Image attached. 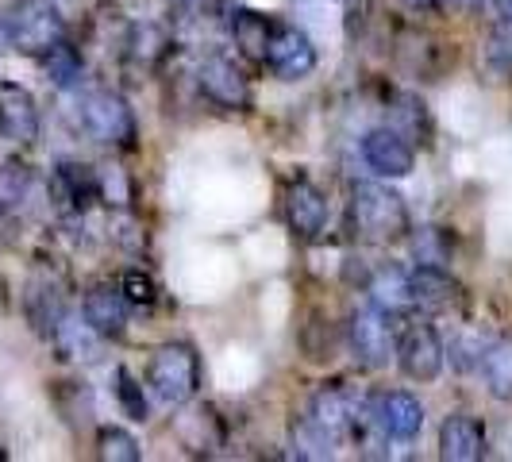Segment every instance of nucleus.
Wrapping results in <instances>:
<instances>
[{"instance_id":"nucleus-15","label":"nucleus","mask_w":512,"mask_h":462,"mask_svg":"<svg viewBox=\"0 0 512 462\" xmlns=\"http://www.w3.org/2000/svg\"><path fill=\"white\" fill-rule=\"evenodd\" d=\"M51 193L54 201L70 212H85L93 201H101V181L97 170L85 162H58L51 174Z\"/></svg>"},{"instance_id":"nucleus-33","label":"nucleus","mask_w":512,"mask_h":462,"mask_svg":"<svg viewBox=\"0 0 512 462\" xmlns=\"http://www.w3.org/2000/svg\"><path fill=\"white\" fill-rule=\"evenodd\" d=\"M409 12H428V8H436L439 0H401Z\"/></svg>"},{"instance_id":"nucleus-32","label":"nucleus","mask_w":512,"mask_h":462,"mask_svg":"<svg viewBox=\"0 0 512 462\" xmlns=\"http://www.w3.org/2000/svg\"><path fill=\"white\" fill-rule=\"evenodd\" d=\"M451 255V243H447V235L439 228H424L416 235V258H420V266H443Z\"/></svg>"},{"instance_id":"nucleus-1","label":"nucleus","mask_w":512,"mask_h":462,"mask_svg":"<svg viewBox=\"0 0 512 462\" xmlns=\"http://www.w3.org/2000/svg\"><path fill=\"white\" fill-rule=\"evenodd\" d=\"M351 220H355V231L366 243H397L412 228L405 197L393 193L389 185H374V181L355 185V193H351Z\"/></svg>"},{"instance_id":"nucleus-35","label":"nucleus","mask_w":512,"mask_h":462,"mask_svg":"<svg viewBox=\"0 0 512 462\" xmlns=\"http://www.w3.org/2000/svg\"><path fill=\"white\" fill-rule=\"evenodd\" d=\"M493 4H497V12H501L505 20H512V0H493Z\"/></svg>"},{"instance_id":"nucleus-26","label":"nucleus","mask_w":512,"mask_h":462,"mask_svg":"<svg viewBox=\"0 0 512 462\" xmlns=\"http://www.w3.org/2000/svg\"><path fill=\"white\" fill-rule=\"evenodd\" d=\"M393 131H401L409 143H428V135H432V120H428V112H424V101H416V97H397L393 104Z\"/></svg>"},{"instance_id":"nucleus-28","label":"nucleus","mask_w":512,"mask_h":462,"mask_svg":"<svg viewBox=\"0 0 512 462\" xmlns=\"http://www.w3.org/2000/svg\"><path fill=\"white\" fill-rule=\"evenodd\" d=\"M97 181H101L104 205L131 208V201H135V181H131L120 166H104V170H97Z\"/></svg>"},{"instance_id":"nucleus-31","label":"nucleus","mask_w":512,"mask_h":462,"mask_svg":"<svg viewBox=\"0 0 512 462\" xmlns=\"http://www.w3.org/2000/svg\"><path fill=\"white\" fill-rule=\"evenodd\" d=\"M116 397H120V405H124V412H128L131 420H147V397H143V385L135 382L124 366L116 370Z\"/></svg>"},{"instance_id":"nucleus-23","label":"nucleus","mask_w":512,"mask_h":462,"mask_svg":"<svg viewBox=\"0 0 512 462\" xmlns=\"http://www.w3.org/2000/svg\"><path fill=\"white\" fill-rule=\"evenodd\" d=\"M39 66H43V74L51 77L58 89H74L81 74H85V58L77 54L74 43H54L47 54H39Z\"/></svg>"},{"instance_id":"nucleus-4","label":"nucleus","mask_w":512,"mask_h":462,"mask_svg":"<svg viewBox=\"0 0 512 462\" xmlns=\"http://www.w3.org/2000/svg\"><path fill=\"white\" fill-rule=\"evenodd\" d=\"M147 385L162 405H185L201 389V359L193 343H162L147 366Z\"/></svg>"},{"instance_id":"nucleus-29","label":"nucleus","mask_w":512,"mask_h":462,"mask_svg":"<svg viewBox=\"0 0 512 462\" xmlns=\"http://www.w3.org/2000/svg\"><path fill=\"white\" fill-rule=\"evenodd\" d=\"M486 62L493 66V70H497V74L512 77V20H501V24L489 31Z\"/></svg>"},{"instance_id":"nucleus-30","label":"nucleus","mask_w":512,"mask_h":462,"mask_svg":"<svg viewBox=\"0 0 512 462\" xmlns=\"http://www.w3.org/2000/svg\"><path fill=\"white\" fill-rule=\"evenodd\" d=\"M120 293L128 297V305L151 308L154 301H158V282H154L147 270H124V278H120Z\"/></svg>"},{"instance_id":"nucleus-27","label":"nucleus","mask_w":512,"mask_h":462,"mask_svg":"<svg viewBox=\"0 0 512 462\" xmlns=\"http://www.w3.org/2000/svg\"><path fill=\"white\" fill-rule=\"evenodd\" d=\"M97 455L104 462H139L143 451H139L135 436L124 432V428H101L97 432Z\"/></svg>"},{"instance_id":"nucleus-21","label":"nucleus","mask_w":512,"mask_h":462,"mask_svg":"<svg viewBox=\"0 0 512 462\" xmlns=\"http://www.w3.org/2000/svg\"><path fill=\"white\" fill-rule=\"evenodd\" d=\"M270 31H274V24H270L262 12H251V8H239V12H235V20H231L235 47L243 51V58H251V62H262V58H266Z\"/></svg>"},{"instance_id":"nucleus-7","label":"nucleus","mask_w":512,"mask_h":462,"mask_svg":"<svg viewBox=\"0 0 512 462\" xmlns=\"http://www.w3.org/2000/svg\"><path fill=\"white\" fill-rule=\"evenodd\" d=\"M262 62L274 70V77H282V81H301V77H308L316 70V47H312V39H308L301 27L274 24Z\"/></svg>"},{"instance_id":"nucleus-10","label":"nucleus","mask_w":512,"mask_h":462,"mask_svg":"<svg viewBox=\"0 0 512 462\" xmlns=\"http://www.w3.org/2000/svg\"><path fill=\"white\" fill-rule=\"evenodd\" d=\"M362 158L378 178H409L416 166L412 143L393 128H374L362 139Z\"/></svg>"},{"instance_id":"nucleus-13","label":"nucleus","mask_w":512,"mask_h":462,"mask_svg":"<svg viewBox=\"0 0 512 462\" xmlns=\"http://www.w3.org/2000/svg\"><path fill=\"white\" fill-rule=\"evenodd\" d=\"M285 220L301 239H316L328 224V197L312 181H293L285 189Z\"/></svg>"},{"instance_id":"nucleus-24","label":"nucleus","mask_w":512,"mask_h":462,"mask_svg":"<svg viewBox=\"0 0 512 462\" xmlns=\"http://www.w3.org/2000/svg\"><path fill=\"white\" fill-rule=\"evenodd\" d=\"M31 185H35V174H31L27 162H20V158H0V208L4 212H16V208L24 205Z\"/></svg>"},{"instance_id":"nucleus-8","label":"nucleus","mask_w":512,"mask_h":462,"mask_svg":"<svg viewBox=\"0 0 512 462\" xmlns=\"http://www.w3.org/2000/svg\"><path fill=\"white\" fill-rule=\"evenodd\" d=\"M443 359H447V351L432 324H412L397 343V362L412 382H436L443 374Z\"/></svg>"},{"instance_id":"nucleus-17","label":"nucleus","mask_w":512,"mask_h":462,"mask_svg":"<svg viewBox=\"0 0 512 462\" xmlns=\"http://www.w3.org/2000/svg\"><path fill=\"white\" fill-rule=\"evenodd\" d=\"M0 131L16 143H35L39 139V108L24 85H0Z\"/></svg>"},{"instance_id":"nucleus-14","label":"nucleus","mask_w":512,"mask_h":462,"mask_svg":"<svg viewBox=\"0 0 512 462\" xmlns=\"http://www.w3.org/2000/svg\"><path fill=\"white\" fill-rule=\"evenodd\" d=\"M128 297L120 293V285L112 282H101L93 285L89 293H85V301H81V316L104 335V339H120L124 328H128Z\"/></svg>"},{"instance_id":"nucleus-12","label":"nucleus","mask_w":512,"mask_h":462,"mask_svg":"<svg viewBox=\"0 0 512 462\" xmlns=\"http://www.w3.org/2000/svg\"><path fill=\"white\" fill-rule=\"evenodd\" d=\"M366 409V401L355 397V389L343 382L335 385H324L316 397H312V420L324 428V432H332L335 439L343 436V432H351V424L359 420V412Z\"/></svg>"},{"instance_id":"nucleus-19","label":"nucleus","mask_w":512,"mask_h":462,"mask_svg":"<svg viewBox=\"0 0 512 462\" xmlns=\"http://www.w3.org/2000/svg\"><path fill=\"white\" fill-rule=\"evenodd\" d=\"M174 47V39H170V31L162 24H154V20H143V24H135L128 31V62L135 70H143V74H151L158 70L162 62H166V54Z\"/></svg>"},{"instance_id":"nucleus-16","label":"nucleus","mask_w":512,"mask_h":462,"mask_svg":"<svg viewBox=\"0 0 512 462\" xmlns=\"http://www.w3.org/2000/svg\"><path fill=\"white\" fill-rule=\"evenodd\" d=\"M51 343L58 351V359L66 362H97L101 359V343L104 335L85 320V316H74V312H62L58 324L51 328Z\"/></svg>"},{"instance_id":"nucleus-5","label":"nucleus","mask_w":512,"mask_h":462,"mask_svg":"<svg viewBox=\"0 0 512 462\" xmlns=\"http://www.w3.org/2000/svg\"><path fill=\"white\" fill-rule=\"evenodd\" d=\"M197 89H201V97L208 104H216L224 112H247L251 101H255L247 74L224 54H208L205 62L197 66Z\"/></svg>"},{"instance_id":"nucleus-9","label":"nucleus","mask_w":512,"mask_h":462,"mask_svg":"<svg viewBox=\"0 0 512 462\" xmlns=\"http://www.w3.org/2000/svg\"><path fill=\"white\" fill-rule=\"evenodd\" d=\"M366 409L374 416V424L382 428L389 439H401V443H409V439L420 436V428H424V405L405 393V389H385V393H374L370 401H366Z\"/></svg>"},{"instance_id":"nucleus-34","label":"nucleus","mask_w":512,"mask_h":462,"mask_svg":"<svg viewBox=\"0 0 512 462\" xmlns=\"http://www.w3.org/2000/svg\"><path fill=\"white\" fill-rule=\"evenodd\" d=\"M447 4H455V8H462V12H474L482 0H447Z\"/></svg>"},{"instance_id":"nucleus-6","label":"nucleus","mask_w":512,"mask_h":462,"mask_svg":"<svg viewBox=\"0 0 512 462\" xmlns=\"http://www.w3.org/2000/svg\"><path fill=\"white\" fill-rule=\"evenodd\" d=\"M347 339H351L355 362L366 370H382L397 355V339H393V328H389L382 308H355L351 324H347Z\"/></svg>"},{"instance_id":"nucleus-3","label":"nucleus","mask_w":512,"mask_h":462,"mask_svg":"<svg viewBox=\"0 0 512 462\" xmlns=\"http://www.w3.org/2000/svg\"><path fill=\"white\" fill-rule=\"evenodd\" d=\"M4 31L12 51L39 58L66 39V20L54 0H12L4 8Z\"/></svg>"},{"instance_id":"nucleus-22","label":"nucleus","mask_w":512,"mask_h":462,"mask_svg":"<svg viewBox=\"0 0 512 462\" xmlns=\"http://www.w3.org/2000/svg\"><path fill=\"white\" fill-rule=\"evenodd\" d=\"M478 366H482V382L489 393L512 405V339H497L493 347H486Z\"/></svg>"},{"instance_id":"nucleus-2","label":"nucleus","mask_w":512,"mask_h":462,"mask_svg":"<svg viewBox=\"0 0 512 462\" xmlns=\"http://www.w3.org/2000/svg\"><path fill=\"white\" fill-rule=\"evenodd\" d=\"M77 128L93 143L112 147V151H131L135 147V112L116 89H89L77 101Z\"/></svg>"},{"instance_id":"nucleus-11","label":"nucleus","mask_w":512,"mask_h":462,"mask_svg":"<svg viewBox=\"0 0 512 462\" xmlns=\"http://www.w3.org/2000/svg\"><path fill=\"white\" fill-rule=\"evenodd\" d=\"M489 451V436H486V424L470 412H455L443 420L439 428V455L447 462H478L486 459Z\"/></svg>"},{"instance_id":"nucleus-25","label":"nucleus","mask_w":512,"mask_h":462,"mask_svg":"<svg viewBox=\"0 0 512 462\" xmlns=\"http://www.w3.org/2000/svg\"><path fill=\"white\" fill-rule=\"evenodd\" d=\"M293 455H297V459H332L335 436L324 432L312 416H305V420L293 424Z\"/></svg>"},{"instance_id":"nucleus-20","label":"nucleus","mask_w":512,"mask_h":462,"mask_svg":"<svg viewBox=\"0 0 512 462\" xmlns=\"http://www.w3.org/2000/svg\"><path fill=\"white\" fill-rule=\"evenodd\" d=\"M412 274V301L424 312H443L459 301V282L443 266H416Z\"/></svg>"},{"instance_id":"nucleus-18","label":"nucleus","mask_w":512,"mask_h":462,"mask_svg":"<svg viewBox=\"0 0 512 462\" xmlns=\"http://www.w3.org/2000/svg\"><path fill=\"white\" fill-rule=\"evenodd\" d=\"M366 293L374 308H382L385 316H401V312H412L416 301H412V274L401 270V266H378L366 282Z\"/></svg>"},{"instance_id":"nucleus-36","label":"nucleus","mask_w":512,"mask_h":462,"mask_svg":"<svg viewBox=\"0 0 512 462\" xmlns=\"http://www.w3.org/2000/svg\"><path fill=\"white\" fill-rule=\"evenodd\" d=\"M0 51H8V31H4V8H0Z\"/></svg>"}]
</instances>
